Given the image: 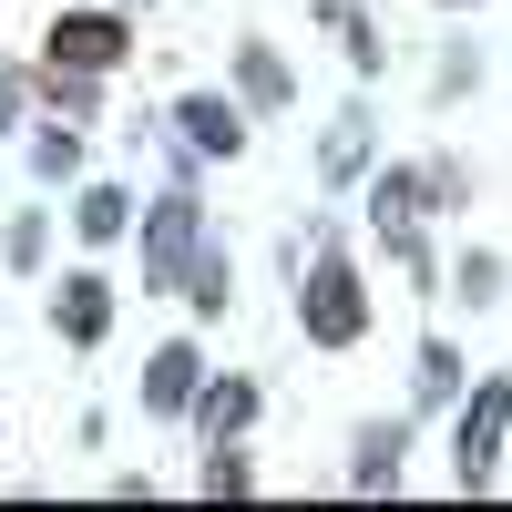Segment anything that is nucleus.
<instances>
[{"label": "nucleus", "instance_id": "nucleus-5", "mask_svg": "<svg viewBox=\"0 0 512 512\" xmlns=\"http://www.w3.org/2000/svg\"><path fill=\"white\" fill-rule=\"evenodd\" d=\"M52 328L72 338V349H103V338H113V287H103L93 267L62 277V287H52Z\"/></svg>", "mask_w": 512, "mask_h": 512}, {"label": "nucleus", "instance_id": "nucleus-10", "mask_svg": "<svg viewBox=\"0 0 512 512\" xmlns=\"http://www.w3.org/2000/svg\"><path fill=\"white\" fill-rule=\"evenodd\" d=\"M349 482H359V492L400 482V420H369V431H359V461H349Z\"/></svg>", "mask_w": 512, "mask_h": 512}, {"label": "nucleus", "instance_id": "nucleus-14", "mask_svg": "<svg viewBox=\"0 0 512 512\" xmlns=\"http://www.w3.org/2000/svg\"><path fill=\"white\" fill-rule=\"evenodd\" d=\"M328 31L349 41V62H359V72H379V41H369V21L349 11V0H328Z\"/></svg>", "mask_w": 512, "mask_h": 512}, {"label": "nucleus", "instance_id": "nucleus-9", "mask_svg": "<svg viewBox=\"0 0 512 512\" xmlns=\"http://www.w3.org/2000/svg\"><path fill=\"white\" fill-rule=\"evenodd\" d=\"M195 420H205L216 441H236L246 420H256V390H246V379H205V390H195Z\"/></svg>", "mask_w": 512, "mask_h": 512}, {"label": "nucleus", "instance_id": "nucleus-7", "mask_svg": "<svg viewBox=\"0 0 512 512\" xmlns=\"http://www.w3.org/2000/svg\"><path fill=\"white\" fill-rule=\"evenodd\" d=\"M175 123H185V144H195V154H246V113H236L226 93H185Z\"/></svg>", "mask_w": 512, "mask_h": 512}, {"label": "nucleus", "instance_id": "nucleus-17", "mask_svg": "<svg viewBox=\"0 0 512 512\" xmlns=\"http://www.w3.org/2000/svg\"><path fill=\"white\" fill-rule=\"evenodd\" d=\"M0 246H11V267H41V246H52V226H41V216H11V236H0Z\"/></svg>", "mask_w": 512, "mask_h": 512}, {"label": "nucleus", "instance_id": "nucleus-4", "mask_svg": "<svg viewBox=\"0 0 512 512\" xmlns=\"http://www.w3.org/2000/svg\"><path fill=\"white\" fill-rule=\"evenodd\" d=\"M195 246H205V216H195V195H164L154 216H144V287H175Z\"/></svg>", "mask_w": 512, "mask_h": 512}, {"label": "nucleus", "instance_id": "nucleus-1", "mask_svg": "<svg viewBox=\"0 0 512 512\" xmlns=\"http://www.w3.org/2000/svg\"><path fill=\"white\" fill-rule=\"evenodd\" d=\"M297 328H308L318 349H349V338L369 328V297L349 277V256H318V267H308V287H297Z\"/></svg>", "mask_w": 512, "mask_h": 512}, {"label": "nucleus", "instance_id": "nucleus-8", "mask_svg": "<svg viewBox=\"0 0 512 512\" xmlns=\"http://www.w3.org/2000/svg\"><path fill=\"white\" fill-rule=\"evenodd\" d=\"M72 226L93 236V246H113V236H134V195H123V185H82V205H72Z\"/></svg>", "mask_w": 512, "mask_h": 512}, {"label": "nucleus", "instance_id": "nucleus-6", "mask_svg": "<svg viewBox=\"0 0 512 512\" xmlns=\"http://www.w3.org/2000/svg\"><path fill=\"white\" fill-rule=\"evenodd\" d=\"M195 390H205V359H195V338H164V349L144 359V410H195Z\"/></svg>", "mask_w": 512, "mask_h": 512}, {"label": "nucleus", "instance_id": "nucleus-21", "mask_svg": "<svg viewBox=\"0 0 512 512\" xmlns=\"http://www.w3.org/2000/svg\"><path fill=\"white\" fill-rule=\"evenodd\" d=\"M11 113H21V72H0V134H11Z\"/></svg>", "mask_w": 512, "mask_h": 512}, {"label": "nucleus", "instance_id": "nucleus-15", "mask_svg": "<svg viewBox=\"0 0 512 512\" xmlns=\"http://www.w3.org/2000/svg\"><path fill=\"white\" fill-rule=\"evenodd\" d=\"M359 154H369V113H349V123L328 134V175H359Z\"/></svg>", "mask_w": 512, "mask_h": 512}, {"label": "nucleus", "instance_id": "nucleus-20", "mask_svg": "<svg viewBox=\"0 0 512 512\" xmlns=\"http://www.w3.org/2000/svg\"><path fill=\"white\" fill-rule=\"evenodd\" d=\"M502 287V256H461V297H492Z\"/></svg>", "mask_w": 512, "mask_h": 512}, {"label": "nucleus", "instance_id": "nucleus-3", "mask_svg": "<svg viewBox=\"0 0 512 512\" xmlns=\"http://www.w3.org/2000/svg\"><path fill=\"white\" fill-rule=\"evenodd\" d=\"M123 52H134V21L123 11H62L52 21V62L62 72H113Z\"/></svg>", "mask_w": 512, "mask_h": 512}, {"label": "nucleus", "instance_id": "nucleus-18", "mask_svg": "<svg viewBox=\"0 0 512 512\" xmlns=\"http://www.w3.org/2000/svg\"><path fill=\"white\" fill-rule=\"evenodd\" d=\"M93 82H103V72H62V62H52V93H62V113H93Z\"/></svg>", "mask_w": 512, "mask_h": 512}, {"label": "nucleus", "instance_id": "nucleus-16", "mask_svg": "<svg viewBox=\"0 0 512 512\" xmlns=\"http://www.w3.org/2000/svg\"><path fill=\"white\" fill-rule=\"evenodd\" d=\"M31 164H41L52 185H62V175H82V134H41V144H31Z\"/></svg>", "mask_w": 512, "mask_h": 512}, {"label": "nucleus", "instance_id": "nucleus-2", "mask_svg": "<svg viewBox=\"0 0 512 512\" xmlns=\"http://www.w3.org/2000/svg\"><path fill=\"white\" fill-rule=\"evenodd\" d=\"M502 431H512V379H482V390L461 400V420H451V472H461V492H482V482H492Z\"/></svg>", "mask_w": 512, "mask_h": 512}, {"label": "nucleus", "instance_id": "nucleus-12", "mask_svg": "<svg viewBox=\"0 0 512 512\" xmlns=\"http://www.w3.org/2000/svg\"><path fill=\"white\" fill-rule=\"evenodd\" d=\"M175 287L195 297V308H226V287H236V277H226V246H195V256H185V277H175Z\"/></svg>", "mask_w": 512, "mask_h": 512}, {"label": "nucleus", "instance_id": "nucleus-13", "mask_svg": "<svg viewBox=\"0 0 512 512\" xmlns=\"http://www.w3.org/2000/svg\"><path fill=\"white\" fill-rule=\"evenodd\" d=\"M420 400H461V349H451V338L420 349Z\"/></svg>", "mask_w": 512, "mask_h": 512}, {"label": "nucleus", "instance_id": "nucleus-19", "mask_svg": "<svg viewBox=\"0 0 512 512\" xmlns=\"http://www.w3.org/2000/svg\"><path fill=\"white\" fill-rule=\"evenodd\" d=\"M246 482H256V472H246V461L216 441V461H205V492H246Z\"/></svg>", "mask_w": 512, "mask_h": 512}, {"label": "nucleus", "instance_id": "nucleus-11", "mask_svg": "<svg viewBox=\"0 0 512 512\" xmlns=\"http://www.w3.org/2000/svg\"><path fill=\"white\" fill-rule=\"evenodd\" d=\"M236 82H246V103H267V113L287 103V62L267 52V41H236Z\"/></svg>", "mask_w": 512, "mask_h": 512}]
</instances>
